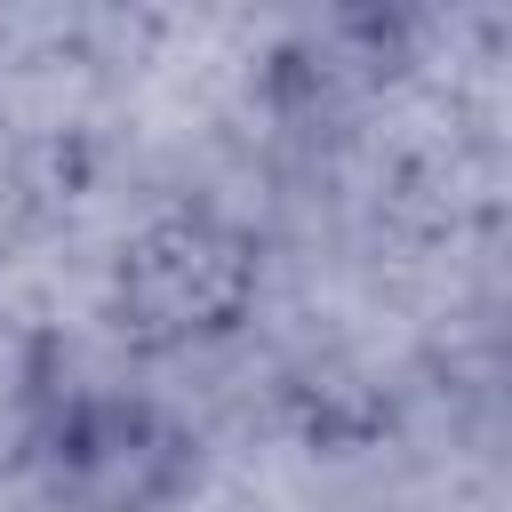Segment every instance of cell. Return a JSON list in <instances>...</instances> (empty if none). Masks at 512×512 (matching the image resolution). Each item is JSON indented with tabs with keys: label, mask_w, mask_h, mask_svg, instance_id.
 I'll use <instances>...</instances> for the list:
<instances>
[{
	"label": "cell",
	"mask_w": 512,
	"mask_h": 512,
	"mask_svg": "<svg viewBox=\"0 0 512 512\" xmlns=\"http://www.w3.org/2000/svg\"><path fill=\"white\" fill-rule=\"evenodd\" d=\"M32 432H40V376H32V352L0 336V456L32 448Z\"/></svg>",
	"instance_id": "obj_1"
}]
</instances>
